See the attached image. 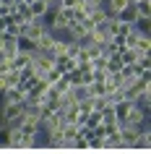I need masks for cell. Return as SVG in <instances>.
Masks as SVG:
<instances>
[{
  "mask_svg": "<svg viewBox=\"0 0 151 154\" xmlns=\"http://www.w3.org/2000/svg\"><path fill=\"white\" fill-rule=\"evenodd\" d=\"M47 32H50V26H47V21H44V18H32L26 26H21V39L29 42V45L34 47V42L39 39L42 34H47Z\"/></svg>",
  "mask_w": 151,
  "mask_h": 154,
  "instance_id": "1",
  "label": "cell"
},
{
  "mask_svg": "<svg viewBox=\"0 0 151 154\" xmlns=\"http://www.w3.org/2000/svg\"><path fill=\"white\" fill-rule=\"evenodd\" d=\"M122 123L141 128L143 123H149V110H146V107H141V105H133V107H130V112H128V118H125Z\"/></svg>",
  "mask_w": 151,
  "mask_h": 154,
  "instance_id": "2",
  "label": "cell"
},
{
  "mask_svg": "<svg viewBox=\"0 0 151 154\" xmlns=\"http://www.w3.org/2000/svg\"><path fill=\"white\" fill-rule=\"evenodd\" d=\"M120 141H122V149H135V136H138V128L135 125H128V123H120Z\"/></svg>",
  "mask_w": 151,
  "mask_h": 154,
  "instance_id": "3",
  "label": "cell"
},
{
  "mask_svg": "<svg viewBox=\"0 0 151 154\" xmlns=\"http://www.w3.org/2000/svg\"><path fill=\"white\" fill-rule=\"evenodd\" d=\"M24 115V102L21 105H0V123H8V120H16Z\"/></svg>",
  "mask_w": 151,
  "mask_h": 154,
  "instance_id": "4",
  "label": "cell"
},
{
  "mask_svg": "<svg viewBox=\"0 0 151 154\" xmlns=\"http://www.w3.org/2000/svg\"><path fill=\"white\" fill-rule=\"evenodd\" d=\"M18 50H21V37L5 34V39H3V57H5V60H13Z\"/></svg>",
  "mask_w": 151,
  "mask_h": 154,
  "instance_id": "5",
  "label": "cell"
},
{
  "mask_svg": "<svg viewBox=\"0 0 151 154\" xmlns=\"http://www.w3.org/2000/svg\"><path fill=\"white\" fill-rule=\"evenodd\" d=\"M130 5H133L130 0H104V8H107L110 16H122Z\"/></svg>",
  "mask_w": 151,
  "mask_h": 154,
  "instance_id": "6",
  "label": "cell"
},
{
  "mask_svg": "<svg viewBox=\"0 0 151 154\" xmlns=\"http://www.w3.org/2000/svg\"><path fill=\"white\" fill-rule=\"evenodd\" d=\"M0 97H3V102H5V105H21V102L26 99V94L18 89V86H11V89H5Z\"/></svg>",
  "mask_w": 151,
  "mask_h": 154,
  "instance_id": "7",
  "label": "cell"
},
{
  "mask_svg": "<svg viewBox=\"0 0 151 154\" xmlns=\"http://www.w3.org/2000/svg\"><path fill=\"white\" fill-rule=\"evenodd\" d=\"M86 39H89V42H94V45H99V47H104V45L110 42V34L104 32V26L99 24V26H94V29L86 34Z\"/></svg>",
  "mask_w": 151,
  "mask_h": 154,
  "instance_id": "8",
  "label": "cell"
},
{
  "mask_svg": "<svg viewBox=\"0 0 151 154\" xmlns=\"http://www.w3.org/2000/svg\"><path fill=\"white\" fill-rule=\"evenodd\" d=\"M151 146V131H149V123H143L138 128V136H135V149H149Z\"/></svg>",
  "mask_w": 151,
  "mask_h": 154,
  "instance_id": "9",
  "label": "cell"
},
{
  "mask_svg": "<svg viewBox=\"0 0 151 154\" xmlns=\"http://www.w3.org/2000/svg\"><path fill=\"white\" fill-rule=\"evenodd\" d=\"M29 13H32V18H47L50 5L44 0H32V3H29Z\"/></svg>",
  "mask_w": 151,
  "mask_h": 154,
  "instance_id": "10",
  "label": "cell"
},
{
  "mask_svg": "<svg viewBox=\"0 0 151 154\" xmlns=\"http://www.w3.org/2000/svg\"><path fill=\"white\" fill-rule=\"evenodd\" d=\"M55 39H57V34H52V32L42 34L39 39L34 42V50H39V52H50V50H52V45H55Z\"/></svg>",
  "mask_w": 151,
  "mask_h": 154,
  "instance_id": "11",
  "label": "cell"
},
{
  "mask_svg": "<svg viewBox=\"0 0 151 154\" xmlns=\"http://www.w3.org/2000/svg\"><path fill=\"white\" fill-rule=\"evenodd\" d=\"M135 102H130V99H122V102H117V105H112V112H115V118H117L120 123L128 118V112H130V107H133Z\"/></svg>",
  "mask_w": 151,
  "mask_h": 154,
  "instance_id": "12",
  "label": "cell"
},
{
  "mask_svg": "<svg viewBox=\"0 0 151 154\" xmlns=\"http://www.w3.org/2000/svg\"><path fill=\"white\" fill-rule=\"evenodd\" d=\"M107 16H110V13H107V8H104V5H99V8L89 11V16H86V18H89V24H91V26H99Z\"/></svg>",
  "mask_w": 151,
  "mask_h": 154,
  "instance_id": "13",
  "label": "cell"
},
{
  "mask_svg": "<svg viewBox=\"0 0 151 154\" xmlns=\"http://www.w3.org/2000/svg\"><path fill=\"white\" fill-rule=\"evenodd\" d=\"M107 57V73H120L122 71V60H120L117 52H110V55H104Z\"/></svg>",
  "mask_w": 151,
  "mask_h": 154,
  "instance_id": "14",
  "label": "cell"
},
{
  "mask_svg": "<svg viewBox=\"0 0 151 154\" xmlns=\"http://www.w3.org/2000/svg\"><path fill=\"white\" fill-rule=\"evenodd\" d=\"M135 32V21H130V18H122L120 16V24H117V32L115 34H120V37H128V34H133Z\"/></svg>",
  "mask_w": 151,
  "mask_h": 154,
  "instance_id": "15",
  "label": "cell"
},
{
  "mask_svg": "<svg viewBox=\"0 0 151 154\" xmlns=\"http://www.w3.org/2000/svg\"><path fill=\"white\" fill-rule=\"evenodd\" d=\"M135 16L138 18H151V0H143V3H135Z\"/></svg>",
  "mask_w": 151,
  "mask_h": 154,
  "instance_id": "16",
  "label": "cell"
},
{
  "mask_svg": "<svg viewBox=\"0 0 151 154\" xmlns=\"http://www.w3.org/2000/svg\"><path fill=\"white\" fill-rule=\"evenodd\" d=\"M120 60H122V65H133V63H138V52L133 47H125L120 52Z\"/></svg>",
  "mask_w": 151,
  "mask_h": 154,
  "instance_id": "17",
  "label": "cell"
},
{
  "mask_svg": "<svg viewBox=\"0 0 151 154\" xmlns=\"http://www.w3.org/2000/svg\"><path fill=\"white\" fill-rule=\"evenodd\" d=\"M135 32L138 34H151V18H135Z\"/></svg>",
  "mask_w": 151,
  "mask_h": 154,
  "instance_id": "18",
  "label": "cell"
},
{
  "mask_svg": "<svg viewBox=\"0 0 151 154\" xmlns=\"http://www.w3.org/2000/svg\"><path fill=\"white\" fill-rule=\"evenodd\" d=\"M8 136H11L8 125H3V123H0V146H8Z\"/></svg>",
  "mask_w": 151,
  "mask_h": 154,
  "instance_id": "19",
  "label": "cell"
},
{
  "mask_svg": "<svg viewBox=\"0 0 151 154\" xmlns=\"http://www.w3.org/2000/svg\"><path fill=\"white\" fill-rule=\"evenodd\" d=\"M83 5H86L89 11H94V8H99V5H104V0H83Z\"/></svg>",
  "mask_w": 151,
  "mask_h": 154,
  "instance_id": "20",
  "label": "cell"
},
{
  "mask_svg": "<svg viewBox=\"0 0 151 154\" xmlns=\"http://www.w3.org/2000/svg\"><path fill=\"white\" fill-rule=\"evenodd\" d=\"M3 39H5V34L0 32V55H3Z\"/></svg>",
  "mask_w": 151,
  "mask_h": 154,
  "instance_id": "21",
  "label": "cell"
},
{
  "mask_svg": "<svg viewBox=\"0 0 151 154\" xmlns=\"http://www.w3.org/2000/svg\"><path fill=\"white\" fill-rule=\"evenodd\" d=\"M44 3H47L50 8H55V5H57V0H44Z\"/></svg>",
  "mask_w": 151,
  "mask_h": 154,
  "instance_id": "22",
  "label": "cell"
},
{
  "mask_svg": "<svg viewBox=\"0 0 151 154\" xmlns=\"http://www.w3.org/2000/svg\"><path fill=\"white\" fill-rule=\"evenodd\" d=\"M130 3H133V5H135V3H143V0H130Z\"/></svg>",
  "mask_w": 151,
  "mask_h": 154,
  "instance_id": "23",
  "label": "cell"
}]
</instances>
